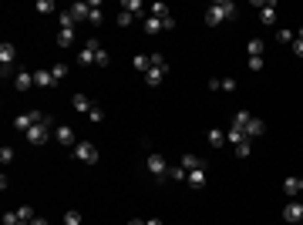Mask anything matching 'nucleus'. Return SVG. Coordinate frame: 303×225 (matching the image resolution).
I'll use <instances>...</instances> for the list:
<instances>
[{
    "instance_id": "1",
    "label": "nucleus",
    "mask_w": 303,
    "mask_h": 225,
    "mask_svg": "<svg viewBox=\"0 0 303 225\" xmlns=\"http://www.w3.org/2000/svg\"><path fill=\"white\" fill-rule=\"evenodd\" d=\"M232 128H240L243 135L253 141V138H259V135L266 131V124H263L259 118H253L249 111H236V114H232Z\"/></svg>"
},
{
    "instance_id": "2",
    "label": "nucleus",
    "mask_w": 303,
    "mask_h": 225,
    "mask_svg": "<svg viewBox=\"0 0 303 225\" xmlns=\"http://www.w3.org/2000/svg\"><path fill=\"white\" fill-rule=\"evenodd\" d=\"M232 17H236V4H232V0H219V4H212V7L206 10V24L219 27L223 20H232Z\"/></svg>"
},
{
    "instance_id": "3",
    "label": "nucleus",
    "mask_w": 303,
    "mask_h": 225,
    "mask_svg": "<svg viewBox=\"0 0 303 225\" xmlns=\"http://www.w3.org/2000/svg\"><path fill=\"white\" fill-rule=\"evenodd\" d=\"M165 74H168V61H165V54H152V67H148V74H145V81H148L152 88H155V84H162V81H165Z\"/></svg>"
},
{
    "instance_id": "4",
    "label": "nucleus",
    "mask_w": 303,
    "mask_h": 225,
    "mask_svg": "<svg viewBox=\"0 0 303 225\" xmlns=\"http://www.w3.org/2000/svg\"><path fill=\"white\" fill-rule=\"evenodd\" d=\"M145 168L152 171V178H165V175H168V161H165V155L148 152V155H145Z\"/></svg>"
},
{
    "instance_id": "5",
    "label": "nucleus",
    "mask_w": 303,
    "mask_h": 225,
    "mask_svg": "<svg viewBox=\"0 0 303 225\" xmlns=\"http://www.w3.org/2000/svg\"><path fill=\"white\" fill-rule=\"evenodd\" d=\"M40 121H48V114H44V111H24V114H17V118H14V128L27 135L34 124H40Z\"/></svg>"
},
{
    "instance_id": "6",
    "label": "nucleus",
    "mask_w": 303,
    "mask_h": 225,
    "mask_svg": "<svg viewBox=\"0 0 303 225\" xmlns=\"http://www.w3.org/2000/svg\"><path fill=\"white\" fill-rule=\"evenodd\" d=\"M172 27H176V20H172V17H145L142 20V31L145 34H159V31H172Z\"/></svg>"
},
{
    "instance_id": "7",
    "label": "nucleus",
    "mask_w": 303,
    "mask_h": 225,
    "mask_svg": "<svg viewBox=\"0 0 303 225\" xmlns=\"http://www.w3.org/2000/svg\"><path fill=\"white\" fill-rule=\"evenodd\" d=\"M98 51H101V44H98V37H88V44L78 51V64H98Z\"/></svg>"
},
{
    "instance_id": "8",
    "label": "nucleus",
    "mask_w": 303,
    "mask_h": 225,
    "mask_svg": "<svg viewBox=\"0 0 303 225\" xmlns=\"http://www.w3.org/2000/svg\"><path fill=\"white\" fill-rule=\"evenodd\" d=\"M14 57H17V47L14 44H10V40H4V44H0V74H4V78H7L10 74V67H14Z\"/></svg>"
},
{
    "instance_id": "9",
    "label": "nucleus",
    "mask_w": 303,
    "mask_h": 225,
    "mask_svg": "<svg viewBox=\"0 0 303 225\" xmlns=\"http://www.w3.org/2000/svg\"><path fill=\"white\" fill-rule=\"evenodd\" d=\"M71 152H74V158H78V161H88V165H95V161H98V148L91 145V141H78Z\"/></svg>"
},
{
    "instance_id": "10",
    "label": "nucleus",
    "mask_w": 303,
    "mask_h": 225,
    "mask_svg": "<svg viewBox=\"0 0 303 225\" xmlns=\"http://www.w3.org/2000/svg\"><path fill=\"white\" fill-rule=\"evenodd\" d=\"M54 141H57V145H64V148H74V145H78V135H74L71 124H57V128H54Z\"/></svg>"
},
{
    "instance_id": "11",
    "label": "nucleus",
    "mask_w": 303,
    "mask_h": 225,
    "mask_svg": "<svg viewBox=\"0 0 303 225\" xmlns=\"http://www.w3.org/2000/svg\"><path fill=\"white\" fill-rule=\"evenodd\" d=\"M283 218H287L290 225H300V218H303V205H300V202H287V205H283Z\"/></svg>"
},
{
    "instance_id": "12",
    "label": "nucleus",
    "mask_w": 303,
    "mask_h": 225,
    "mask_svg": "<svg viewBox=\"0 0 303 225\" xmlns=\"http://www.w3.org/2000/svg\"><path fill=\"white\" fill-rule=\"evenodd\" d=\"M256 7H259V20H263L266 27H273V24H276V4H263V0H259Z\"/></svg>"
},
{
    "instance_id": "13",
    "label": "nucleus",
    "mask_w": 303,
    "mask_h": 225,
    "mask_svg": "<svg viewBox=\"0 0 303 225\" xmlns=\"http://www.w3.org/2000/svg\"><path fill=\"white\" fill-rule=\"evenodd\" d=\"M71 105H74V111H81V114H91V111L98 108L88 94H74V97H71Z\"/></svg>"
},
{
    "instance_id": "14",
    "label": "nucleus",
    "mask_w": 303,
    "mask_h": 225,
    "mask_svg": "<svg viewBox=\"0 0 303 225\" xmlns=\"http://www.w3.org/2000/svg\"><path fill=\"white\" fill-rule=\"evenodd\" d=\"M121 10H128L135 20H145V17H148V10L142 7V0H125V4H121Z\"/></svg>"
},
{
    "instance_id": "15",
    "label": "nucleus",
    "mask_w": 303,
    "mask_h": 225,
    "mask_svg": "<svg viewBox=\"0 0 303 225\" xmlns=\"http://www.w3.org/2000/svg\"><path fill=\"white\" fill-rule=\"evenodd\" d=\"M185 171H206V161L199 158V155H182V161H179Z\"/></svg>"
},
{
    "instance_id": "16",
    "label": "nucleus",
    "mask_w": 303,
    "mask_h": 225,
    "mask_svg": "<svg viewBox=\"0 0 303 225\" xmlns=\"http://www.w3.org/2000/svg\"><path fill=\"white\" fill-rule=\"evenodd\" d=\"M14 88L17 91H31L34 88V74L31 71H17L14 74Z\"/></svg>"
},
{
    "instance_id": "17",
    "label": "nucleus",
    "mask_w": 303,
    "mask_h": 225,
    "mask_svg": "<svg viewBox=\"0 0 303 225\" xmlns=\"http://www.w3.org/2000/svg\"><path fill=\"white\" fill-rule=\"evenodd\" d=\"M68 14L74 17V20H88V14H91V4H71V7H68Z\"/></svg>"
},
{
    "instance_id": "18",
    "label": "nucleus",
    "mask_w": 303,
    "mask_h": 225,
    "mask_svg": "<svg viewBox=\"0 0 303 225\" xmlns=\"http://www.w3.org/2000/svg\"><path fill=\"white\" fill-rule=\"evenodd\" d=\"M209 88L212 91H236V78H212Z\"/></svg>"
},
{
    "instance_id": "19",
    "label": "nucleus",
    "mask_w": 303,
    "mask_h": 225,
    "mask_svg": "<svg viewBox=\"0 0 303 225\" xmlns=\"http://www.w3.org/2000/svg\"><path fill=\"white\" fill-rule=\"evenodd\" d=\"M34 84H37V88H51V84H54V74H51L48 67H40V71H34Z\"/></svg>"
},
{
    "instance_id": "20",
    "label": "nucleus",
    "mask_w": 303,
    "mask_h": 225,
    "mask_svg": "<svg viewBox=\"0 0 303 225\" xmlns=\"http://www.w3.org/2000/svg\"><path fill=\"white\" fill-rule=\"evenodd\" d=\"M132 67H135L138 74H148V67H152V54H135V57H132Z\"/></svg>"
},
{
    "instance_id": "21",
    "label": "nucleus",
    "mask_w": 303,
    "mask_h": 225,
    "mask_svg": "<svg viewBox=\"0 0 303 225\" xmlns=\"http://www.w3.org/2000/svg\"><path fill=\"white\" fill-rule=\"evenodd\" d=\"M263 51H266V44L259 37H249V44H246V54L249 57H263Z\"/></svg>"
},
{
    "instance_id": "22",
    "label": "nucleus",
    "mask_w": 303,
    "mask_h": 225,
    "mask_svg": "<svg viewBox=\"0 0 303 225\" xmlns=\"http://www.w3.org/2000/svg\"><path fill=\"white\" fill-rule=\"evenodd\" d=\"M185 182H189L192 188H206V171H189V175H185Z\"/></svg>"
},
{
    "instance_id": "23",
    "label": "nucleus",
    "mask_w": 303,
    "mask_h": 225,
    "mask_svg": "<svg viewBox=\"0 0 303 225\" xmlns=\"http://www.w3.org/2000/svg\"><path fill=\"white\" fill-rule=\"evenodd\" d=\"M57 44H61V47H71V44H74V31H68V27H57Z\"/></svg>"
},
{
    "instance_id": "24",
    "label": "nucleus",
    "mask_w": 303,
    "mask_h": 225,
    "mask_svg": "<svg viewBox=\"0 0 303 225\" xmlns=\"http://www.w3.org/2000/svg\"><path fill=\"white\" fill-rule=\"evenodd\" d=\"M209 145H215V148H223V145H226V131L212 128V131H209Z\"/></svg>"
},
{
    "instance_id": "25",
    "label": "nucleus",
    "mask_w": 303,
    "mask_h": 225,
    "mask_svg": "<svg viewBox=\"0 0 303 225\" xmlns=\"http://www.w3.org/2000/svg\"><path fill=\"white\" fill-rule=\"evenodd\" d=\"M88 20H91V24H101V20H104L101 4H98V0H91V14H88Z\"/></svg>"
},
{
    "instance_id": "26",
    "label": "nucleus",
    "mask_w": 303,
    "mask_h": 225,
    "mask_svg": "<svg viewBox=\"0 0 303 225\" xmlns=\"http://www.w3.org/2000/svg\"><path fill=\"white\" fill-rule=\"evenodd\" d=\"M185 175H189V171H185L182 165H168V178H172V182H185Z\"/></svg>"
},
{
    "instance_id": "27",
    "label": "nucleus",
    "mask_w": 303,
    "mask_h": 225,
    "mask_svg": "<svg viewBox=\"0 0 303 225\" xmlns=\"http://www.w3.org/2000/svg\"><path fill=\"white\" fill-rule=\"evenodd\" d=\"M283 192H287L290 198H293V195H300V178H287V182H283Z\"/></svg>"
},
{
    "instance_id": "28",
    "label": "nucleus",
    "mask_w": 303,
    "mask_h": 225,
    "mask_svg": "<svg viewBox=\"0 0 303 225\" xmlns=\"http://www.w3.org/2000/svg\"><path fill=\"white\" fill-rule=\"evenodd\" d=\"M17 218H20V222H34L37 215H34V209H31V205H20V209H17Z\"/></svg>"
},
{
    "instance_id": "29",
    "label": "nucleus",
    "mask_w": 303,
    "mask_h": 225,
    "mask_svg": "<svg viewBox=\"0 0 303 225\" xmlns=\"http://www.w3.org/2000/svg\"><path fill=\"white\" fill-rule=\"evenodd\" d=\"M148 14H152V17H172L165 4H152V7H148Z\"/></svg>"
},
{
    "instance_id": "30",
    "label": "nucleus",
    "mask_w": 303,
    "mask_h": 225,
    "mask_svg": "<svg viewBox=\"0 0 303 225\" xmlns=\"http://www.w3.org/2000/svg\"><path fill=\"white\" fill-rule=\"evenodd\" d=\"M64 225H81V212H78V209L64 212Z\"/></svg>"
},
{
    "instance_id": "31",
    "label": "nucleus",
    "mask_w": 303,
    "mask_h": 225,
    "mask_svg": "<svg viewBox=\"0 0 303 225\" xmlns=\"http://www.w3.org/2000/svg\"><path fill=\"white\" fill-rule=\"evenodd\" d=\"M37 14H51V10H54V0H37Z\"/></svg>"
},
{
    "instance_id": "32",
    "label": "nucleus",
    "mask_w": 303,
    "mask_h": 225,
    "mask_svg": "<svg viewBox=\"0 0 303 225\" xmlns=\"http://www.w3.org/2000/svg\"><path fill=\"white\" fill-rule=\"evenodd\" d=\"M276 40H279V44H293L296 34H293V31H279V34H276Z\"/></svg>"
},
{
    "instance_id": "33",
    "label": "nucleus",
    "mask_w": 303,
    "mask_h": 225,
    "mask_svg": "<svg viewBox=\"0 0 303 225\" xmlns=\"http://www.w3.org/2000/svg\"><path fill=\"white\" fill-rule=\"evenodd\" d=\"M266 67V57H249V71H263Z\"/></svg>"
},
{
    "instance_id": "34",
    "label": "nucleus",
    "mask_w": 303,
    "mask_h": 225,
    "mask_svg": "<svg viewBox=\"0 0 303 225\" xmlns=\"http://www.w3.org/2000/svg\"><path fill=\"white\" fill-rule=\"evenodd\" d=\"M108 64H112V54H108V51H98V67H108Z\"/></svg>"
},
{
    "instance_id": "35",
    "label": "nucleus",
    "mask_w": 303,
    "mask_h": 225,
    "mask_svg": "<svg viewBox=\"0 0 303 225\" xmlns=\"http://www.w3.org/2000/svg\"><path fill=\"white\" fill-rule=\"evenodd\" d=\"M0 161H4V165H10V161H14V148H7V145L0 148Z\"/></svg>"
},
{
    "instance_id": "36",
    "label": "nucleus",
    "mask_w": 303,
    "mask_h": 225,
    "mask_svg": "<svg viewBox=\"0 0 303 225\" xmlns=\"http://www.w3.org/2000/svg\"><path fill=\"white\" fill-rule=\"evenodd\" d=\"M249 148H253L249 141H240V145H236V155H240V158H249Z\"/></svg>"
},
{
    "instance_id": "37",
    "label": "nucleus",
    "mask_w": 303,
    "mask_h": 225,
    "mask_svg": "<svg viewBox=\"0 0 303 225\" xmlns=\"http://www.w3.org/2000/svg\"><path fill=\"white\" fill-rule=\"evenodd\" d=\"M51 74H54V81H61L64 74H68V64H54V67H51Z\"/></svg>"
},
{
    "instance_id": "38",
    "label": "nucleus",
    "mask_w": 303,
    "mask_h": 225,
    "mask_svg": "<svg viewBox=\"0 0 303 225\" xmlns=\"http://www.w3.org/2000/svg\"><path fill=\"white\" fill-rule=\"evenodd\" d=\"M132 20H135V17L128 14V10H121V14H118V27H128V24H132Z\"/></svg>"
},
{
    "instance_id": "39",
    "label": "nucleus",
    "mask_w": 303,
    "mask_h": 225,
    "mask_svg": "<svg viewBox=\"0 0 303 225\" xmlns=\"http://www.w3.org/2000/svg\"><path fill=\"white\" fill-rule=\"evenodd\" d=\"M20 218H17V212H4V225H17Z\"/></svg>"
},
{
    "instance_id": "40",
    "label": "nucleus",
    "mask_w": 303,
    "mask_h": 225,
    "mask_svg": "<svg viewBox=\"0 0 303 225\" xmlns=\"http://www.w3.org/2000/svg\"><path fill=\"white\" fill-rule=\"evenodd\" d=\"M88 121H104V111H101V108H95V111L88 114Z\"/></svg>"
},
{
    "instance_id": "41",
    "label": "nucleus",
    "mask_w": 303,
    "mask_h": 225,
    "mask_svg": "<svg viewBox=\"0 0 303 225\" xmlns=\"http://www.w3.org/2000/svg\"><path fill=\"white\" fill-rule=\"evenodd\" d=\"M293 54H296V57H303V40H300V37L293 40Z\"/></svg>"
},
{
    "instance_id": "42",
    "label": "nucleus",
    "mask_w": 303,
    "mask_h": 225,
    "mask_svg": "<svg viewBox=\"0 0 303 225\" xmlns=\"http://www.w3.org/2000/svg\"><path fill=\"white\" fill-rule=\"evenodd\" d=\"M31 225H48V218H40V215H37V218H34Z\"/></svg>"
},
{
    "instance_id": "43",
    "label": "nucleus",
    "mask_w": 303,
    "mask_h": 225,
    "mask_svg": "<svg viewBox=\"0 0 303 225\" xmlns=\"http://www.w3.org/2000/svg\"><path fill=\"white\" fill-rule=\"evenodd\" d=\"M148 225H165V222H162V218H148Z\"/></svg>"
},
{
    "instance_id": "44",
    "label": "nucleus",
    "mask_w": 303,
    "mask_h": 225,
    "mask_svg": "<svg viewBox=\"0 0 303 225\" xmlns=\"http://www.w3.org/2000/svg\"><path fill=\"white\" fill-rule=\"evenodd\" d=\"M128 225H148V222H142V218H132V222H128Z\"/></svg>"
},
{
    "instance_id": "45",
    "label": "nucleus",
    "mask_w": 303,
    "mask_h": 225,
    "mask_svg": "<svg viewBox=\"0 0 303 225\" xmlns=\"http://www.w3.org/2000/svg\"><path fill=\"white\" fill-rule=\"evenodd\" d=\"M300 195H303V178H300Z\"/></svg>"
},
{
    "instance_id": "46",
    "label": "nucleus",
    "mask_w": 303,
    "mask_h": 225,
    "mask_svg": "<svg viewBox=\"0 0 303 225\" xmlns=\"http://www.w3.org/2000/svg\"><path fill=\"white\" fill-rule=\"evenodd\" d=\"M296 37H300V40H303V31H300V34H296Z\"/></svg>"
},
{
    "instance_id": "47",
    "label": "nucleus",
    "mask_w": 303,
    "mask_h": 225,
    "mask_svg": "<svg viewBox=\"0 0 303 225\" xmlns=\"http://www.w3.org/2000/svg\"><path fill=\"white\" fill-rule=\"evenodd\" d=\"M17 225H31V222H17Z\"/></svg>"
},
{
    "instance_id": "48",
    "label": "nucleus",
    "mask_w": 303,
    "mask_h": 225,
    "mask_svg": "<svg viewBox=\"0 0 303 225\" xmlns=\"http://www.w3.org/2000/svg\"><path fill=\"white\" fill-rule=\"evenodd\" d=\"M300 225H303V218H300Z\"/></svg>"
}]
</instances>
